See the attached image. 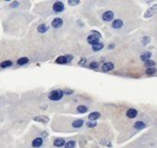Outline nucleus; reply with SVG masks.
I'll return each mask as SVG.
<instances>
[{"label":"nucleus","instance_id":"1","mask_svg":"<svg viewBox=\"0 0 157 148\" xmlns=\"http://www.w3.org/2000/svg\"><path fill=\"white\" fill-rule=\"evenodd\" d=\"M63 91L61 90H55V91H53L49 94V97L50 100H53V101H58L60 99L63 97Z\"/></svg>","mask_w":157,"mask_h":148},{"label":"nucleus","instance_id":"2","mask_svg":"<svg viewBox=\"0 0 157 148\" xmlns=\"http://www.w3.org/2000/svg\"><path fill=\"white\" fill-rule=\"evenodd\" d=\"M53 9L55 10L56 12H62L63 10H64V4L62 2H60V1H57V2H56V3L54 4Z\"/></svg>","mask_w":157,"mask_h":148},{"label":"nucleus","instance_id":"3","mask_svg":"<svg viewBox=\"0 0 157 148\" xmlns=\"http://www.w3.org/2000/svg\"><path fill=\"white\" fill-rule=\"evenodd\" d=\"M114 19V13L112 11H106L103 14V20L105 21H110Z\"/></svg>","mask_w":157,"mask_h":148},{"label":"nucleus","instance_id":"4","mask_svg":"<svg viewBox=\"0 0 157 148\" xmlns=\"http://www.w3.org/2000/svg\"><path fill=\"white\" fill-rule=\"evenodd\" d=\"M87 41H88L89 44L93 46L95 44L99 43V37L97 35H89L88 38H87Z\"/></svg>","mask_w":157,"mask_h":148},{"label":"nucleus","instance_id":"5","mask_svg":"<svg viewBox=\"0 0 157 148\" xmlns=\"http://www.w3.org/2000/svg\"><path fill=\"white\" fill-rule=\"evenodd\" d=\"M63 25V20L60 18H56L55 20L52 21V26L54 28H60Z\"/></svg>","mask_w":157,"mask_h":148},{"label":"nucleus","instance_id":"6","mask_svg":"<svg viewBox=\"0 0 157 148\" xmlns=\"http://www.w3.org/2000/svg\"><path fill=\"white\" fill-rule=\"evenodd\" d=\"M156 7H157L156 6H153L152 7H150V8L145 12L144 17H145V18H150V17L153 16V15L155 13V11H156Z\"/></svg>","mask_w":157,"mask_h":148},{"label":"nucleus","instance_id":"7","mask_svg":"<svg viewBox=\"0 0 157 148\" xmlns=\"http://www.w3.org/2000/svg\"><path fill=\"white\" fill-rule=\"evenodd\" d=\"M35 121H39V122H43V123H47L49 121V118L45 117V116H36L33 118Z\"/></svg>","mask_w":157,"mask_h":148},{"label":"nucleus","instance_id":"8","mask_svg":"<svg viewBox=\"0 0 157 148\" xmlns=\"http://www.w3.org/2000/svg\"><path fill=\"white\" fill-rule=\"evenodd\" d=\"M137 114H138L137 110L134 108H129L128 111H127V116H128L129 118H134L135 117L137 116Z\"/></svg>","mask_w":157,"mask_h":148},{"label":"nucleus","instance_id":"9","mask_svg":"<svg viewBox=\"0 0 157 148\" xmlns=\"http://www.w3.org/2000/svg\"><path fill=\"white\" fill-rule=\"evenodd\" d=\"M113 69H114V64L111 62L105 63L104 66H103V70H104V71H110V70H112Z\"/></svg>","mask_w":157,"mask_h":148},{"label":"nucleus","instance_id":"10","mask_svg":"<svg viewBox=\"0 0 157 148\" xmlns=\"http://www.w3.org/2000/svg\"><path fill=\"white\" fill-rule=\"evenodd\" d=\"M33 147H35V148H37V147H40L41 145H43V139L42 138H36V139H34L33 141Z\"/></svg>","mask_w":157,"mask_h":148},{"label":"nucleus","instance_id":"11","mask_svg":"<svg viewBox=\"0 0 157 148\" xmlns=\"http://www.w3.org/2000/svg\"><path fill=\"white\" fill-rule=\"evenodd\" d=\"M112 26L115 29H119V28H121L123 26V21L121 20H115L113 21V23H112Z\"/></svg>","mask_w":157,"mask_h":148},{"label":"nucleus","instance_id":"12","mask_svg":"<svg viewBox=\"0 0 157 148\" xmlns=\"http://www.w3.org/2000/svg\"><path fill=\"white\" fill-rule=\"evenodd\" d=\"M54 145H55V146H56V147H61V146H63V145H65V140L62 138L56 139L55 142H54Z\"/></svg>","mask_w":157,"mask_h":148},{"label":"nucleus","instance_id":"13","mask_svg":"<svg viewBox=\"0 0 157 148\" xmlns=\"http://www.w3.org/2000/svg\"><path fill=\"white\" fill-rule=\"evenodd\" d=\"M100 117H101V114H100L99 112H92V113L90 114L89 118H90V120H96V119H98Z\"/></svg>","mask_w":157,"mask_h":148},{"label":"nucleus","instance_id":"14","mask_svg":"<svg viewBox=\"0 0 157 148\" xmlns=\"http://www.w3.org/2000/svg\"><path fill=\"white\" fill-rule=\"evenodd\" d=\"M151 56H152V53L151 52H144L141 54V60H143V61H147V60L150 59Z\"/></svg>","mask_w":157,"mask_h":148},{"label":"nucleus","instance_id":"15","mask_svg":"<svg viewBox=\"0 0 157 148\" xmlns=\"http://www.w3.org/2000/svg\"><path fill=\"white\" fill-rule=\"evenodd\" d=\"M103 48H104V45H103L102 43H97V44H95V45L92 46V50L95 51V52L100 51V50L103 49Z\"/></svg>","mask_w":157,"mask_h":148},{"label":"nucleus","instance_id":"16","mask_svg":"<svg viewBox=\"0 0 157 148\" xmlns=\"http://www.w3.org/2000/svg\"><path fill=\"white\" fill-rule=\"evenodd\" d=\"M82 125H83V120L82 119H77V120L73 121V123H72V126L74 128H80Z\"/></svg>","mask_w":157,"mask_h":148},{"label":"nucleus","instance_id":"17","mask_svg":"<svg viewBox=\"0 0 157 148\" xmlns=\"http://www.w3.org/2000/svg\"><path fill=\"white\" fill-rule=\"evenodd\" d=\"M47 30H48V26H47V24H41L39 27H38V32L41 33H43L47 32Z\"/></svg>","mask_w":157,"mask_h":148},{"label":"nucleus","instance_id":"18","mask_svg":"<svg viewBox=\"0 0 157 148\" xmlns=\"http://www.w3.org/2000/svg\"><path fill=\"white\" fill-rule=\"evenodd\" d=\"M28 62H29V59L27 57H20L17 60V64H19V65H25Z\"/></svg>","mask_w":157,"mask_h":148},{"label":"nucleus","instance_id":"19","mask_svg":"<svg viewBox=\"0 0 157 148\" xmlns=\"http://www.w3.org/2000/svg\"><path fill=\"white\" fill-rule=\"evenodd\" d=\"M134 128L137 129V130H141V129L145 128V123L141 121H137L134 124Z\"/></svg>","mask_w":157,"mask_h":148},{"label":"nucleus","instance_id":"20","mask_svg":"<svg viewBox=\"0 0 157 148\" xmlns=\"http://www.w3.org/2000/svg\"><path fill=\"white\" fill-rule=\"evenodd\" d=\"M77 110H78V113H86V112L88 111V108H87V106H85V105H78V107H77Z\"/></svg>","mask_w":157,"mask_h":148},{"label":"nucleus","instance_id":"21","mask_svg":"<svg viewBox=\"0 0 157 148\" xmlns=\"http://www.w3.org/2000/svg\"><path fill=\"white\" fill-rule=\"evenodd\" d=\"M56 63H58V64H66V63H68V61H67L66 56H59V57L56 58Z\"/></svg>","mask_w":157,"mask_h":148},{"label":"nucleus","instance_id":"22","mask_svg":"<svg viewBox=\"0 0 157 148\" xmlns=\"http://www.w3.org/2000/svg\"><path fill=\"white\" fill-rule=\"evenodd\" d=\"M0 66H1V68H7V67H10L12 66V62L11 61H9V60H7V61H3V62L0 64Z\"/></svg>","mask_w":157,"mask_h":148},{"label":"nucleus","instance_id":"23","mask_svg":"<svg viewBox=\"0 0 157 148\" xmlns=\"http://www.w3.org/2000/svg\"><path fill=\"white\" fill-rule=\"evenodd\" d=\"M76 143L74 141H69L65 145V148H74Z\"/></svg>","mask_w":157,"mask_h":148},{"label":"nucleus","instance_id":"24","mask_svg":"<svg viewBox=\"0 0 157 148\" xmlns=\"http://www.w3.org/2000/svg\"><path fill=\"white\" fill-rule=\"evenodd\" d=\"M145 66L146 67H149V68H153V66H154L155 65V63H154V61H153V60H151V59H149V60H147V61H145Z\"/></svg>","mask_w":157,"mask_h":148},{"label":"nucleus","instance_id":"25","mask_svg":"<svg viewBox=\"0 0 157 148\" xmlns=\"http://www.w3.org/2000/svg\"><path fill=\"white\" fill-rule=\"evenodd\" d=\"M156 72V69H155V68H149V69H147V70H146V73L147 74H154V73Z\"/></svg>","mask_w":157,"mask_h":148},{"label":"nucleus","instance_id":"26","mask_svg":"<svg viewBox=\"0 0 157 148\" xmlns=\"http://www.w3.org/2000/svg\"><path fill=\"white\" fill-rule=\"evenodd\" d=\"M90 68H92V69H97V68H98V63L92 62L90 64Z\"/></svg>","mask_w":157,"mask_h":148},{"label":"nucleus","instance_id":"27","mask_svg":"<svg viewBox=\"0 0 157 148\" xmlns=\"http://www.w3.org/2000/svg\"><path fill=\"white\" fill-rule=\"evenodd\" d=\"M97 125L95 122H87V126H88L89 128H93V127H95V126Z\"/></svg>","mask_w":157,"mask_h":148},{"label":"nucleus","instance_id":"28","mask_svg":"<svg viewBox=\"0 0 157 148\" xmlns=\"http://www.w3.org/2000/svg\"><path fill=\"white\" fill-rule=\"evenodd\" d=\"M73 91L72 90H69V89H66L65 91H63V94H66V95H71Z\"/></svg>","mask_w":157,"mask_h":148},{"label":"nucleus","instance_id":"29","mask_svg":"<svg viewBox=\"0 0 157 148\" xmlns=\"http://www.w3.org/2000/svg\"><path fill=\"white\" fill-rule=\"evenodd\" d=\"M69 4L70 6H75V5L79 4V1H69Z\"/></svg>","mask_w":157,"mask_h":148},{"label":"nucleus","instance_id":"30","mask_svg":"<svg viewBox=\"0 0 157 148\" xmlns=\"http://www.w3.org/2000/svg\"><path fill=\"white\" fill-rule=\"evenodd\" d=\"M149 41H150V39H149V37L145 36V37L143 38V39H142V43H143V45H146V44H147L148 42H149Z\"/></svg>","mask_w":157,"mask_h":148},{"label":"nucleus","instance_id":"31","mask_svg":"<svg viewBox=\"0 0 157 148\" xmlns=\"http://www.w3.org/2000/svg\"><path fill=\"white\" fill-rule=\"evenodd\" d=\"M85 62H86V59L83 58V59H80V60L78 61V64H79V65H81V64H84Z\"/></svg>","mask_w":157,"mask_h":148},{"label":"nucleus","instance_id":"32","mask_svg":"<svg viewBox=\"0 0 157 148\" xmlns=\"http://www.w3.org/2000/svg\"><path fill=\"white\" fill-rule=\"evenodd\" d=\"M112 47H114V45H112V46H109V48H112Z\"/></svg>","mask_w":157,"mask_h":148}]
</instances>
